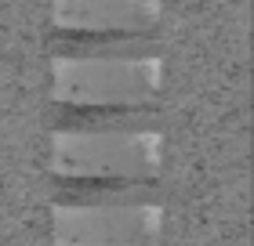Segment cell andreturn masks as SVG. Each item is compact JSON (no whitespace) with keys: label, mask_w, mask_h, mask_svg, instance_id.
<instances>
[{"label":"cell","mask_w":254,"mask_h":246,"mask_svg":"<svg viewBox=\"0 0 254 246\" xmlns=\"http://www.w3.org/2000/svg\"><path fill=\"white\" fill-rule=\"evenodd\" d=\"M164 0H51L55 33H156Z\"/></svg>","instance_id":"obj_4"},{"label":"cell","mask_w":254,"mask_h":246,"mask_svg":"<svg viewBox=\"0 0 254 246\" xmlns=\"http://www.w3.org/2000/svg\"><path fill=\"white\" fill-rule=\"evenodd\" d=\"M55 58H138L160 54L156 33H55Z\"/></svg>","instance_id":"obj_5"},{"label":"cell","mask_w":254,"mask_h":246,"mask_svg":"<svg viewBox=\"0 0 254 246\" xmlns=\"http://www.w3.org/2000/svg\"><path fill=\"white\" fill-rule=\"evenodd\" d=\"M156 196L160 192L153 189V181H59L55 203H160Z\"/></svg>","instance_id":"obj_6"},{"label":"cell","mask_w":254,"mask_h":246,"mask_svg":"<svg viewBox=\"0 0 254 246\" xmlns=\"http://www.w3.org/2000/svg\"><path fill=\"white\" fill-rule=\"evenodd\" d=\"M164 203H55V246H160L164 243Z\"/></svg>","instance_id":"obj_3"},{"label":"cell","mask_w":254,"mask_h":246,"mask_svg":"<svg viewBox=\"0 0 254 246\" xmlns=\"http://www.w3.org/2000/svg\"><path fill=\"white\" fill-rule=\"evenodd\" d=\"M164 170V134L142 131H55V181H153Z\"/></svg>","instance_id":"obj_2"},{"label":"cell","mask_w":254,"mask_h":246,"mask_svg":"<svg viewBox=\"0 0 254 246\" xmlns=\"http://www.w3.org/2000/svg\"><path fill=\"white\" fill-rule=\"evenodd\" d=\"M164 91V58H55V109H153Z\"/></svg>","instance_id":"obj_1"},{"label":"cell","mask_w":254,"mask_h":246,"mask_svg":"<svg viewBox=\"0 0 254 246\" xmlns=\"http://www.w3.org/2000/svg\"><path fill=\"white\" fill-rule=\"evenodd\" d=\"M156 127L153 109H59L55 131H142Z\"/></svg>","instance_id":"obj_7"}]
</instances>
